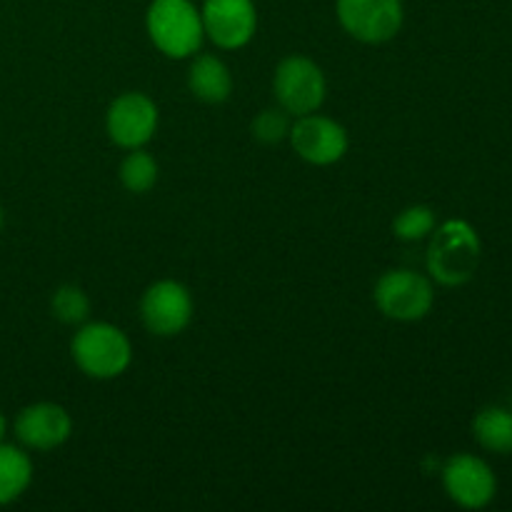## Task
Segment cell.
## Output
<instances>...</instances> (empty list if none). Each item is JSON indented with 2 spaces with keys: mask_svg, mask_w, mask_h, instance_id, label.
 Returning <instances> with one entry per match:
<instances>
[{
  "mask_svg": "<svg viewBox=\"0 0 512 512\" xmlns=\"http://www.w3.org/2000/svg\"><path fill=\"white\" fill-rule=\"evenodd\" d=\"M158 160L143 148H133L120 163V183L130 193H148L158 183Z\"/></svg>",
  "mask_w": 512,
  "mask_h": 512,
  "instance_id": "16",
  "label": "cell"
},
{
  "mask_svg": "<svg viewBox=\"0 0 512 512\" xmlns=\"http://www.w3.org/2000/svg\"><path fill=\"white\" fill-rule=\"evenodd\" d=\"M443 488L455 505L465 510H480L493 503L498 493V480L493 468L483 458L458 453L445 463Z\"/></svg>",
  "mask_w": 512,
  "mask_h": 512,
  "instance_id": "8",
  "label": "cell"
},
{
  "mask_svg": "<svg viewBox=\"0 0 512 512\" xmlns=\"http://www.w3.org/2000/svg\"><path fill=\"white\" fill-rule=\"evenodd\" d=\"M145 28L155 48L175 60L198 53L205 38L200 10L190 0H153L145 13Z\"/></svg>",
  "mask_w": 512,
  "mask_h": 512,
  "instance_id": "2",
  "label": "cell"
},
{
  "mask_svg": "<svg viewBox=\"0 0 512 512\" xmlns=\"http://www.w3.org/2000/svg\"><path fill=\"white\" fill-rule=\"evenodd\" d=\"M340 25L360 43H388L403 28V0H338Z\"/></svg>",
  "mask_w": 512,
  "mask_h": 512,
  "instance_id": "6",
  "label": "cell"
},
{
  "mask_svg": "<svg viewBox=\"0 0 512 512\" xmlns=\"http://www.w3.org/2000/svg\"><path fill=\"white\" fill-rule=\"evenodd\" d=\"M73 433V420L63 405L35 403L20 410L15 420V435L30 450L60 448Z\"/></svg>",
  "mask_w": 512,
  "mask_h": 512,
  "instance_id": "12",
  "label": "cell"
},
{
  "mask_svg": "<svg viewBox=\"0 0 512 512\" xmlns=\"http://www.w3.org/2000/svg\"><path fill=\"white\" fill-rule=\"evenodd\" d=\"M70 353L75 365L95 380L118 378L133 360L128 335L110 323L83 325L70 343Z\"/></svg>",
  "mask_w": 512,
  "mask_h": 512,
  "instance_id": "3",
  "label": "cell"
},
{
  "mask_svg": "<svg viewBox=\"0 0 512 512\" xmlns=\"http://www.w3.org/2000/svg\"><path fill=\"white\" fill-rule=\"evenodd\" d=\"M290 135V113H285L283 108H268L253 120V138H258L260 143L275 145L283 143Z\"/></svg>",
  "mask_w": 512,
  "mask_h": 512,
  "instance_id": "19",
  "label": "cell"
},
{
  "mask_svg": "<svg viewBox=\"0 0 512 512\" xmlns=\"http://www.w3.org/2000/svg\"><path fill=\"white\" fill-rule=\"evenodd\" d=\"M3 223H5V215H3V208H0V228H3Z\"/></svg>",
  "mask_w": 512,
  "mask_h": 512,
  "instance_id": "21",
  "label": "cell"
},
{
  "mask_svg": "<svg viewBox=\"0 0 512 512\" xmlns=\"http://www.w3.org/2000/svg\"><path fill=\"white\" fill-rule=\"evenodd\" d=\"M433 303V283L415 270H388L375 285V305L390 320L400 323L423 320Z\"/></svg>",
  "mask_w": 512,
  "mask_h": 512,
  "instance_id": "5",
  "label": "cell"
},
{
  "mask_svg": "<svg viewBox=\"0 0 512 512\" xmlns=\"http://www.w3.org/2000/svg\"><path fill=\"white\" fill-rule=\"evenodd\" d=\"M50 308H53V315L60 323L80 325L90 315V298L78 285H63V288H58L53 293Z\"/></svg>",
  "mask_w": 512,
  "mask_h": 512,
  "instance_id": "17",
  "label": "cell"
},
{
  "mask_svg": "<svg viewBox=\"0 0 512 512\" xmlns=\"http://www.w3.org/2000/svg\"><path fill=\"white\" fill-rule=\"evenodd\" d=\"M200 18L205 38L223 50L248 45L258 28V10L253 0H205Z\"/></svg>",
  "mask_w": 512,
  "mask_h": 512,
  "instance_id": "11",
  "label": "cell"
},
{
  "mask_svg": "<svg viewBox=\"0 0 512 512\" xmlns=\"http://www.w3.org/2000/svg\"><path fill=\"white\" fill-rule=\"evenodd\" d=\"M188 88L203 103H225L233 93V75L215 55H198L188 70Z\"/></svg>",
  "mask_w": 512,
  "mask_h": 512,
  "instance_id": "13",
  "label": "cell"
},
{
  "mask_svg": "<svg viewBox=\"0 0 512 512\" xmlns=\"http://www.w3.org/2000/svg\"><path fill=\"white\" fill-rule=\"evenodd\" d=\"M143 325L158 338H173L183 333L193 320V298L188 288L175 280H158L150 285L140 300Z\"/></svg>",
  "mask_w": 512,
  "mask_h": 512,
  "instance_id": "7",
  "label": "cell"
},
{
  "mask_svg": "<svg viewBox=\"0 0 512 512\" xmlns=\"http://www.w3.org/2000/svg\"><path fill=\"white\" fill-rule=\"evenodd\" d=\"M5 433H8V423H5V415L0 413V443H3Z\"/></svg>",
  "mask_w": 512,
  "mask_h": 512,
  "instance_id": "20",
  "label": "cell"
},
{
  "mask_svg": "<svg viewBox=\"0 0 512 512\" xmlns=\"http://www.w3.org/2000/svg\"><path fill=\"white\" fill-rule=\"evenodd\" d=\"M290 145L310 165H333L348 153V133L325 115H300L290 125Z\"/></svg>",
  "mask_w": 512,
  "mask_h": 512,
  "instance_id": "10",
  "label": "cell"
},
{
  "mask_svg": "<svg viewBox=\"0 0 512 512\" xmlns=\"http://www.w3.org/2000/svg\"><path fill=\"white\" fill-rule=\"evenodd\" d=\"M435 225H438V220H435L433 208H428V205H410V208H405L403 213L393 220V233L398 235L400 240L415 243V240L430 238Z\"/></svg>",
  "mask_w": 512,
  "mask_h": 512,
  "instance_id": "18",
  "label": "cell"
},
{
  "mask_svg": "<svg viewBox=\"0 0 512 512\" xmlns=\"http://www.w3.org/2000/svg\"><path fill=\"white\" fill-rule=\"evenodd\" d=\"M33 480V463L28 453L15 445L0 443V505H10L28 490Z\"/></svg>",
  "mask_w": 512,
  "mask_h": 512,
  "instance_id": "15",
  "label": "cell"
},
{
  "mask_svg": "<svg viewBox=\"0 0 512 512\" xmlns=\"http://www.w3.org/2000/svg\"><path fill=\"white\" fill-rule=\"evenodd\" d=\"M480 253H483V245L473 225L465 220H448L443 225H435L430 233L425 263H428L430 278L438 280L440 285L455 288L473 280L480 265Z\"/></svg>",
  "mask_w": 512,
  "mask_h": 512,
  "instance_id": "1",
  "label": "cell"
},
{
  "mask_svg": "<svg viewBox=\"0 0 512 512\" xmlns=\"http://www.w3.org/2000/svg\"><path fill=\"white\" fill-rule=\"evenodd\" d=\"M473 435L488 453L512 455V410L500 405L483 408L473 420Z\"/></svg>",
  "mask_w": 512,
  "mask_h": 512,
  "instance_id": "14",
  "label": "cell"
},
{
  "mask_svg": "<svg viewBox=\"0 0 512 512\" xmlns=\"http://www.w3.org/2000/svg\"><path fill=\"white\" fill-rule=\"evenodd\" d=\"M105 130L120 148H143L158 130V105L153 103V98L135 90L118 95L105 115Z\"/></svg>",
  "mask_w": 512,
  "mask_h": 512,
  "instance_id": "9",
  "label": "cell"
},
{
  "mask_svg": "<svg viewBox=\"0 0 512 512\" xmlns=\"http://www.w3.org/2000/svg\"><path fill=\"white\" fill-rule=\"evenodd\" d=\"M273 90L280 108L300 118V115L318 113L325 93H328V85H325V75L315 60L305 58V55H290V58L280 60V65L275 68Z\"/></svg>",
  "mask_w": 512,
  "mask_h": 512,
  "instance_id": "4",
  "label": "cell"
}]
</instances>
